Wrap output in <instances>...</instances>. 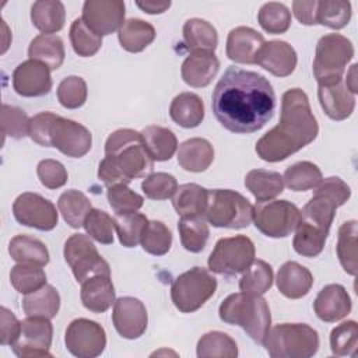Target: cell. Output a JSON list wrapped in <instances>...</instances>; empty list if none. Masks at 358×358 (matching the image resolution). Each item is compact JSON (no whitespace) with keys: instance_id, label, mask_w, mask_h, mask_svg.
Listing matches in <instances>:
<instances>
[{"instance_id":"cell-51","label":"cell","mask_w":358,"mask_h":358,"mask_svg":"<svg viewBox=\"0 0 358 358\" xmlns=\"http://www.w3.org/2000/svg\"><path fill=\"white\" fill-rule=\"evenodd\" d=\"M10 282L20 294H31L46 284V274L39 266L18 263L10 271Z\"/></svg>"},{"instance_id":"cell-26","label":"cell","mask_w":358,"mask_h":358,"mask_svg":"<svg viewBox=\"0 0 358 358\" xmlns=\"http://www.w3.org/2000/svg\"><path fill=\"white\" fill-rule=\"evenodd\" d=\"M81 302L94 313L106 312L115 303V288L110 275H92L81 282Z\"/></svg>"},{"instance_id":"cell-38","label":"cell","mask_w":358,"mask_h":358,"mask_svg":"<svg viewBox=\"0 0 358 358\" xmlns=\"http://www.w3.org/2000/svg\"><path fill=\"white\" fill-rule=\"evenodd\" d=\"M57 208L63 220L71 228H80L84 225V221L92 207L90 199L83 192L70 189L60 194L57 200Z\"/></svg>"},{"instance_id":"cell-55","label":"cell","mask_w":358,"mask_h":358,"mask_svg":"<svg viewBox=\"0 0 358 358\" xmlns=\"http://www.w3.org/2000/svg\"><path fill=\"white\" fill-rule=\"evenodd\" d=\"M145 197L151 200H166L173 196L178 189V180L166 172L150 173L141 183Z\"/></svg>"},{"instance_id":"cell-35","label":"cell","mask_w":358,"mask_h":358,"mask_svg":"<svg viewBox=\"0 0 358 358\" xmlns=\"http://www.w3.org/2000/svg\"><path fill=\"white\" fill-rule=\"evenodd\" d=\"M31 21L43 34L60 31L66 21L64 4L59 0H39L31 7Z\"/></svg>"},{"instance_id":"cell-3","label":"cell","mask_w":358,"mask_h":358,"mask_svg":"<svg viewBox=\"0 0 358 358\" xmlns=\"http://www.w3.org/2000/svg\"><path fill=\"white\" fill-rule=\"evenodd\" d=\"M218 315L222 322L242 327L257 344H263L271 326L270 308L262 295L231 294L221 302Z\"/></svg>"},{"instance_id":"cell-37","label":"cell","mask_w":358,"mask_h":358,"mask_svg":"<svg viewBox=\"0 0 358 358\" xmlns=\"http://www.w3.org/2000/svg\"><path fill=\"white\" fill-rule=\"evenodd\" d=\"M60 308V295L57 289L45 284L42 288L27 294L22 299V309L27 316H41L52 319L57 315Z\"/></svg>"},{"instance_id":"cell-34","label":"cell","mask_w":358,"mask_h":358,"mask_svg":"<svg viewBox=\"0 0 358 358\" xmlns=\"http://www.w3.org/2000/svg\"><path fill=\"white\" fill-rule=\"evenodd\" d=\"M28 56L46 64L50 70H57L64 62L63 41L55 34H41L31 41Z\"/></svg>"},{"instance_id":"cell-19","label":"cell","mask_w":358,"mask_h":358,"mask_svg":"<svg viewBox=\"0 0 358 358\" xmlns=\"http://www.w3.org/2000/svg\"><path fill=\"white\" fill-rule=\"evenodd\" d=\"M13 88L18 95L27 98L49 94L52 90L50 69L32 59L20 63L13 71Z\"/></svg>"},{"instance_id":"cell-6","label":"cell","mask_w":358,"mask_h":358,"mask_svg":"<svg viewBox=\"0 0 358 358\" xmlns=\"http://www.w3.org/2000/svg\"><path fill=\"white\" fill-rule=\"evenodd\" d=\"M313 189V196L301 210V221L329 232L336 210L347 203L351 196V189L338 176L322 179Z\"/></svg>"},{"instance_id":"cell-62","label":"cell","mask_w":358,"mask_h":358,"mask_svg":"<svg viewBox=\"0 0 358 358\" xmlns=\"http://www.w3.org/2000/svg\"><path fill=\"white\" fill-rule=\"evenodd\" d=\"M137 7H140L144 13L147 14H162L171 7V1H152V0H145V1H136Z\"/></svg>"},{"instance_id":"cell-17","label":"cell","mask_w":358,"mask_h":358,"mask_svg":"<svg viewBox=\"0 0 358 358\" xmlns=\"http://www.w3.org/2000/svg\"><path fill=\"white\" fill-rule=\"evenodd\" d=\"M126 6L122 0H87L83 4V21L99 36L119 31L124 22Z\"/></svg>"},{"instance_id":"cell-47","label":"cell","mask_w":358,"mask_h":358,"mask_svg":"<svg viewBox=\"0 0 358 358\" xmlns=\"http://www.w3.org/2000/svg\"><path fill=\"white\" fill-rule=\"evenodd\" d=\"M70 42L73 50L81 57L94 56L102 46V36L94 32L83 18H76L70 27Z\"/></svg>"},{"instance_id":"cell-8","label":"cell","mask_w":358,"mask_h":358,"mask_svg":"<svg viewBox=\"0 0 358 358\" xmlns=\"http://www.w3.org/2000/svg\"><path fill=\"white\" fill-rule=\"evenodd\" d=\"M204 220L215 228H246L253 221V206L235 190L211 189Z\"/></svg>"},{"instance_id":"cell-39","label":"cell","mask_w":358,"mask_h":358,"mask_svg":"<svg viewBox=\"0 0 358 358\" xmlns=\"http://www.w3.org/2000/svg\"><path fill=\"white\" fill-rule=\"evenodd\" d=\"M357 234L358 225L355 220H350L341 224L337 235V257L341 267L350 275L357 274Z\"/></svg>"},{"instance_id":"cell-18","label":"cell","mask_w":358,"mask_h":358,"mask_svg":"<svg viewBox=\"0 0 358 358\" xmlns=\"http://www.w3.org/2000/svg\"><path fill=\"white\" fill-rule=\"evenodd\" d=\"M112 322L116 331L127 340L138 338L148 324V315L144 303L134 296L117 298L113 303Z\"/></svg>"},{"instance_id":"cell-10","label":"cell","mask_w":358,"mask_h":358,"mask_svg":"<svg viewBox=\"0 0 358 358\" xmlns=\"http://www.w3.org/2000/svg\"><path fill=\"white\" fill-rule=\"evenodd\" d=\"M255 260V245L245 235L221 238L208 256V270L222 275L243 273Z\"/></svg>"},{"instance_id":"cell-24","label":"cell","mask_w":358,"mask_h":358,"mask_svg":"<svg viewBox=\"0 0 358 358\" xmlns=\"http://www.w3.org/2000/svg\"><path fill=\"white\" fill-rule=\"evenodd\" d=\"M220 62L214 53L194 52L182 63L180 74L183 81L194 88L207 87L218 73Z\"/></svg>"},{"instance_id":"cell-15","label":"cell","mask_w":358,"mask_h":358,"mask_svg":"<svg viewBox=\"0 0 358 358\" xmlns=\"http://www.w3.org/2000/svg\"><path fill=\"white\" fill-rule=\"evenodd\" d=\"M13 214L20 224L39 231H50L59 221L55 204L32 192L21 193L14 200Z\"/></svg>"},{"instance_id":"cell-58","label":"cell","mask_w":358,"mask_h":358,"mask_svg":"<svg viewBox=\"0 0 358 358\" xmlns=\"http://www.w3.org/2000/svg\"><path fill=\"white\" fill-rule=\"evenodd\" d=\"M56 113L53 112H39L29 119L28 136L42 147H50L49 140V130L56 119Z\"/></svg>"},{"instance_id":"cell-59","label":"cell","mask_w":358,"mask_h":358,"mask_svg":"<svg viewBox=\"0 0 358 358\" xmlns=\"http://www.w3.org/2000/svg\"><path fill=\"white\" fill-rule=\"evenodd\" d=\"M21 330V322L6 306L0 308V344L13 345Z\"/></svg>"},{"instance_id":"cell-1","label":"cell","mask_w":358,"mask_h":358,"mask_svg":"<svg viewBox=\"0 0 358 358\" xmlns=\"http://www.w3.org/2000/svg\"><path fill=\"white\" fill-rule=\"evenodd\" d=\"M211 109L227 130L249 134L273 117L275 94L264 76L229 66L213 91Z\"/></svg>"},{"instance_id":"cell-31","label":"cell","mask_w":358,"mask_h":358,"mask_svg":"<svg viewBox=\"0 0 358 358\" xmlns=\"http://www.w3.org/2000/svg\"><path fill=\"white\" fill-rule=\"evenodd\" d=\"M183 41L192 53H214L218 45V34L208 21L201 18H190L183 25Z\"/></svg>"},{"instance_id":"cell-41","label":"cell","mask_w":358,"mask_h":358,"mask_svg":"<svg viewBox=\"0 0 358 358\" xmlns=\"http://www.w3.org/2000/svg\"><path fill=\"white\" fill-rule=\"evenodd\" d=\"M196 354L199 358H235L238 355V345L227 333L214 330L200 337Z\"/></svg>"},{"instance_id":"cell-45","label":"cell","mask_w":358,"mask_h":358,"mask_svg":"<svg viewBox=\"0 0 358 358\" xmlns=\"http://www.w3.org/2000/svg\"><path fill=\"white\" fill-rule=\"evenodd\" d=\"M115 229L119 236V242L124 248H134L140 243L143 232L148 224V220L141 213H123L115 215Z\"/></svg>"},{"instance_id":"cell-14","label":"cell","mask_w":358,"mask_h":358,"mask_svg":"<svg viewBox=\"0 0 358 358\" xmlns=\"http://www.w3.org/2000/svg\"><path fill=\"white\" fill-rule=\"evenodd\" d=\"M64 343L74 357L95 358L106 347V333L99 323L80 317L67 326Z\"/></svg>"},{"instance_id":"cell-61","label":"cell","mask_w":358,"mask_h":358,"mask_svg":"<svg viewBox=\"0 0 358 358\" xmlns=\"http://www.w3.org/2000/svg\"><path fill=\"white\" fill-rule=\"evenodd\" d=\"M316 8L317 0L312 1H302L296 0L292 3V11L296 20L303 25H316Z\"/></svg>"},{"instance_id":"cell-42","label":"cell","mask_w":358,"mask_h":358,"mask_svg":"<svg viewBox=\"0 0 358 358\" xmlns=\"http://www.w3.org/2000/svg\"><path fill=\"white\" fill-rule=\"evenodd\" d=\"M282 179L289 190L305 192L316 187L323 176L316 164L310 161H299L285 169Z\"/></svg>"},{"instance_id":"cell-36","label":"cell","mask_w":358,"mask_h":358,"mask_svg":"<svg viewBox=\"0 0 358 358\" xmlns=\"http://www.w3.org/2000/svg\"><path fill=\"white\" fill-rule=\"evenodd\" d=\"M245 186L257 201H267L282 193L284 179L274 171L252 169L245 176Z\"/></svg>"},{"instance_id":"cell-48","label":"cell","mask_w":358,"mask_h":358,"mask_svg":"<svg viewBox=\"0 0 358 358\" xmlns=\"http://www.w3.org/2000/svg\"><path fill=\"white\" fill-rule=\"evenodd\" d=\"M257 21L260 27L268 34H284L291 25V13L282 3L268 1L260 7L257 13Z\"/></svg>"},{"instance_id":"cell-16","label":"cell","mask_w":358,"mask_h":358,"mask_svg":"<svg viewBox=\"0 0 358 358\" xmlns=\"http://www.w3.org/2000/svg\"><path fill=\"white\" fill-rule=\"evenodd\" d=\"M50 147L71 158L84 157L92 145L91 131L71 119L56 116L49 130Z\"/></svg>"},{"instance_id":"cell-32","label":"cell","mask_w":358,"mask_h":358,"mask_svg":"<svg viewBox=\"0 0 358 358\" xmlns=\"http://www.w3.org/2000/svg\"><path fill=\"white\" fill-rule=\"evenodd\" d=\"M140 133L145 148L154 161L162 162L173 157L178 148V138L172 130L168 127L150 124L145 126Z\"/></svg>"},{"instance_id":"cell-40","label":"cell","mask_w":358,"mask_h":358,"mask_svg":"<svg viewBox=\"0 0 358 358\" xmlns=\"http://www.w3.org/2000/svg\"><path fill=\"white\" fill-rule=\"evenodd\" d=\"M327 236V231H323L312 224L299 220L292 241L294 250L303 257H316L322 253Z\"/></svg>"},{"instance_id":"cell-53","label":"cell","mask_w":358,"mask_h":358,"mask_svg":"<svg viewBox=\"0 0 358 358\" xmlns=\"http://www.w3.org/2000/svg\"><path fill=\"white\" fill-rule=\"evenodd\" d=\"M87 234L102 245H110L113 242L115 220L103 210L91 208L84 225Z\"/></svg>"},{"instance_id":"cell-54","label":"cell","mask_w":358,"mask_h":358,"mask_svg":"<svg viewBox=\"0 0 358 358\" xmlns=\"http://www.w3.org/2000/svg\"><path fill=\"white\" fill-rule=\"evenodd\" d=\"M106 197L112 210L116 214L134 213L140 210L144 204L143 196L131 190L127 185L109 186L106 190Z\"/></svg>"},{"instance_id":"cell-50","label":"cell","mask_w":358,"mask_h":358,"mask_svg":"<svg viewBox=\"0 0 358 358\" xmlns=\"http://www.w3.org/2000/svg\"><path fill=\"white\" fill-rule=\"evenodd\" d=\"M140 243L147 253L154 256H164L171 249L172 234L162 221L152 220L148 221Z\"/></svg>"},{"instance_id":"cell-5","label":"cell","mask_w":358,"mask_h":358,"mask_svg":"<svg viewBox=\"0 0 358 358\" xmlns=\"http://www.w3.org/2000/svg\"><path fill=\"white\" fill-rule=\"evenodd\" d=\"M263 345L273 358H310L319 350V334L306 323H281L270 327Z\"/></svg>"},{"instance_id":"cell-27","label":"cell","mask_w":358,"mask_h":358,"mask_svg":"<svg viewBox=\"0 0 358 358\" xmlns=\"http://www.w3.org/2000/svg\"><path fill=\"white\" fill-rule=\"evenodd\" d=\"M213 161L214 148L206 138H189L179 145L178 164L187 172H203Z\"/></svg>"},{"instance_id":"cell-23","label":"cell","mask_w":358,"mask_h":358,"mask_svg":"<svg viewBox=\"0 0 358 358\" xmlns=\"http://www.w3.org/2000/svg\"><path fill=\"white\" fill-rule=\"evenodd\" d=\"M317 98L324 113L333 120H344L355 108V95L348 91L344 81L330 85H319Z\"/></svg>"},{"instance_id":"cell-13","label":"cell","mask_w":358,"mask_h":358,"mask_svg":"<svg viewBox=\"0 0 358 358\" xmlns=\"http://www.w3.org/2000/svg\"><path fill=\"white\" fill-rule=\"evenodd\" d=\"M53 338V326L50 319L41 316H28L21 320V330L11 348L17 357L36 358L52 357L49 352Z\"/></svg>"},{"instance_id":"cell-2","label":"cell","mask_w":358,"mask_h":358,"mask_svg":"<svg viewBox=\"0 0 358 358\" xmlns=\"http://www.w3.org/2000/svg\"><path fill=\"white\" fill-rule=\"evenodd\" d=\"M319 133L308 95L301 88L282 94L280 123L256 143L257 155L267 162H280L310 144Z\"/></svg>"},{"instance_id":"cell-52","label":"cell","mask_w":358,"mask_h":358,"mask_svg":"<svg viewBox=\"0 0 358 358\" xmlns=\"http://www.w3.org/2000/svg\"><path fill=\"white\" fill-rule=\"evenodd\" d=\"M57 99L66 109L81 108L88 95L87 83L78 76H69L63 78L57 87Z\"/></svg>"},{"instance_id":"cell-25","label":"cell","mask_w":358,"mask_h":358,"mask_svg":"<svg viewBox=\"0 0 358 358\" xmlns=\"http://www.w3.org/2000/svg\"><path fill=\"white\" fill-rule=\"evenodd\" d=\"M275 282L284 296L299 299L309 294L313 285V275L305 266L289 260L278 268Z\"/></svg>"},{"instance_id":"cell-11","label":"cell","mask_w":358,"mask_h":358,"mask_svg":"<svg viewBox=\"0 0 358 358\" xmlns=\"http://www.w3.org/2000/svg\"><path fill=\"white\" fill-rule=\"evenodd\" d=\"M301 211L288 200L257 201L253 207L256 228L268 238H285L295 231Z\"/></svg>"},{"instance_id":"cell-46","label":"cell","mask_w":358,"mask_h":358,"mask_svg":"<svg viewBox=\"0 0 358 358\" xmlns=\"http://www.w3.org/2000/svg\"><path fill=\"white\" fill-rule=\"evenodd\" d=\"M351 20V3L344 0L317 1L316 22L331 29L344 28Z\"/></svg>"},{"instance_id":"cell-7","label":"cell","mask_w":358,"mask_h":358,"mask_svg":"<svg viewBox=\"0 0 358 358\" xmlns=\"http://www.w3.org/2000/svg\"><path fill=\"white\" fill-rule=\"evenodd\" d=\"M354 57V46L340 34H326L316 45L313 76L319 85H330L343 80L347 64Z\"/></svg>"},{"instance_id":"cell-12","label":"cell","mask_w":358,"mask_h":358,"mask_svg":"<svg viewBox=\"0 0 358 358\" xmlns=\"http://www.w3.org/2000/svg\"><path fill=\"white\" fill-rule=\"evenodd\" d=\"M63 255L78 282L92 275H110L108 262L99 255L90 236L84 234H73L64 242Z\"/></svg>"},{"instance_id":"cell-60","label":"cell","mask_w":358,"mask_h":358,"mask_svg":"<svg viewBox=\"0 0 358 358\" xmlns=\"http://www.w3.org/2000/svg\"><path fill=\"white\" fill-rule=\"evenodd\" d=\"M98 178L109 187L115 185H129L130 180L122 173V171L108 158L105 157L98 168Z\"/></svg>"},{"instance_id":"cell-20","label":"cell","mask_w":358,"mask_h":358,"mask_svg":"<svg viewBox=\"0 0 358 358\" xmlns=\"http://www.w3.org/2000/svg\"><path fill=\"white\" fill-rule=\"evenodd\" d=\"M295 49L285 41H268L259 49L256 63L275 77H288L296 67Z\"/></svg>"},{"instance_id":"cell-57","label":"cell","mask_w":358,"mask_h":358,"mask_svg":"<svg viewBox=\"0 0 358 358\" xmlns=\"http://www.w3.org/2000/svg\"><path fill=\"white\" fill-rule=\"evenodd\" d=\"M41 183L48 189H59L66 185L69 175L64 165L56 159H42L36 166Z\"/></svg>"},{"instance_id":"cell-22","label":"cell","mask_w":358,"mask_h":358,"mask_svg":"<svg viewBox=\"0 0 358 358\" xmlns=\"http://www.w3.org/2000/svg\"><path fill=\"white\" fill-rule=\"evenodd\" d=\"M264 38L250 27H236L229 31L227 38V56L229 60L242 64H256L259 49Z\"/></svg>"},{"instance_id":"cell-28","label":"cell","mask_w":358,"mask_h":358,"mask_svg":"<svg viewBox=\"0 0 358 358\" xmlns=\"http://www.w3.org/2000/svg\"><path fill=\"white\" fill-rule=\"evenodd\" d=\"M208 201V189L197 183H185L178 186L172 196V206L178 215L204 217Z\"/></svg>"},{"instance_id":"cell-43","label":"cell","mask_w":358,"mask_h":358,"mask_svg":"<svg viewBox=\"0 0 358 358\" xmlns=\"http://www.w3.org/2000/svg\"><path fill=\"white\" fill-rule=\"evenodd\" d=\"M178 231L186 250L199 253L206 248L210 231L204 217H182L178 222Z\"/></svg>"},{"instance_id":"cell-56","label":"cell","mask_w":358,"mask_h":358,"mask_svg":"<svg viewBox=\"0 0 358 358\" xmlns=\"http://www.w3.org/2000/svg\"><path fill=\"white\" fill-rule=\"evenodd\" d=\"M28 127H29V117L21 108L3 103L1 130L4 136H8L14 140L24 138L25 136H28Z\"/></svg>"},{"instance_id":"cell-21","label":"cell","mask_w":358,"mask_h":358,"mask_svg":"<svg viewBox=\"0 0 358 358\" xmlns=\"http://www.w3.org/2000/svg\"><path fill=\"white\" fill-rule=\"evenodd\" d=\"M351 298L347 289L340 284H329L323 287L313 302L316 316L326 323L341 320L351 312Z\"/></svg>"},{"instance_id":"cell-9","label":"cell","mask_w":358,"mask_h":358,"mask_svg":"<svg viewBox=\"0 0 358 358\" xmlns=\"http://www.w3.org/2000/svg\"><path fill=\"white\" fill-rule=\"evenodd\" d=\"M217 278L204 267H193L179 274L171 287V299L183 313L200 309L215 292Z\"/></svg>"},{"instance_id":"cell-30","label":"cell","mask_w":358,"mask_h":358,"mask_svg":"<svg viewBox=\"0 0 358 358\" xmlns=\"http://www.w3.org/2000/svg\"><path fill=\"white\" fill-rule=\"evenodd\" d=\"M11 259L21 264L43 267L49 263V250L45 243L29 235H15L8 243Z\"/></svg>"},{"instance_id":"cell-63","label":"cell","mask_w":358,"mask_h":358,"mask_svg":"<svg viewBox=\"0 0 358 358\" xmlns=\"http://www.w3.org/2000/svg\"><path fill=\"white\" fill-rule=\"evenodd\" d=\"M357 67L358 66L355 63L350 67V70L347 71V76H345V81H344L348 91L354 95L358 92V90H357Z\"/></svg>"},{"instance_id":"cell-4","label":"cell","mask_w":358,"mask_h":358,"mask_svg":"<svg viewBox=\"0 0 358 358\" xmlns=\"http://www.w3.org/2000/svg\"><path fill=\"white\" fill-rule=\"evenodd\" d=\"M105 157L130 182L137 178H147L154 169V159L145 148L141 133L133 129H117L110 133L105 143Z\"/></svg>"},{"instance_id":"cell-29","label":"cell","mask_w":358,"mask_h":358,"mask_svg":"<svg viewBox=\"0 0 358 358\" xmlns=\"http://www.w3.org/2000/svg\"><path fill=\"white\" fill-rule=\"evenodd\" d=\"M169 116L180 127H197L204 119V103L194 92H180L171 102Z\"/></svg>"},{"instance_id":"cell-49","label":"cell","mask_w":358,"mask_h":358,"mask_svg":"<svg viewBox=\"0 0 358 358\" xmlns=\"http://www.w3.org/2000/svg\"><path fill=\"white\" fill-rule=\"evenodd\" d=\"M358 347V324L347 320L336 326L330 333V348L337 357H355Z\"/></svg>"},{"instance_id":"cell-33","label":"cell","mask_w":358,"mask_h":358,"mask_svg":"<svg viewBox=\"0 0 358 358\" xmlns=\"http://www.w3.org/2000/svg\"><path fill=\"white\" fill-rule=\"evenodd\" d=\"M155 35V28L150 22L140 18L126 20L117 31L120 46L130 53H138L144 50L148 45L152 43Z\"/></svg>"},{"instance_id":"cell-44","label":"cell","mask_w":358,"mask_h":358,"mask_svg":"<svg viewBox=\"0 0 358 358\" xmlns=\"http://www.w3.org/2000/svg\"><path fill=\"white\" fill-rule=\"evenodd\" d=\"M273 285V268L264 260H253L250 266L242 273L239 280V289L242 292L263 295Z\"/></svg>"}]
</instances>
